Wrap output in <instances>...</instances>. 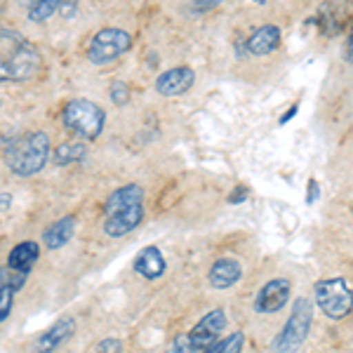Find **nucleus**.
<instances>
[{
  "mask_svg": "<svg viewBox=\"0 0 353 353\" xmlns=\"http://www.w3.org/2000/svg\"><path fill=\"white\" fill-rule=\"evenodd\" d=\"M43 57L38 48L12 28H0V81L24 83L38 76Z\"/></svg>",
  "mask_w": 353,
  "mask_h": 353,
  "instance_id": "1",
  "label": "nucleus"
},
{
  "mask_svg": "<svg viewBox=\"0 0 353 353\" xmlns=\"http://www.w3.org/2000/svg\"><path fill=\"white\" fill-rule=\"evenodd\" d=\"M50 161V137L28 132L5 144V165L19 176H33Z\"/></svg>",
  "mask_w": 353,
  "mask_h": 353,
  "instance_id": "2",
  "label": "nucleus"
},
{
  "mask_svg": "<svg viewBox=\"0 0 353 353\" xmlns=\"http://www.w3.org/2000/svg\"><path fill=\"white\" fill-rule=\"evenodd\" d=\"M61 121L71 134L81 137V139L92 141L104 130V111L90 99H71L61 111Z\"/></svg>",
  "mask_w": 353,
  "mask_h": 353,
  "instance_id": "3",
  "label": "nucleus"
},
{
  "mask_svg": "<svg viewBox=\"0 0 353 353\" xmlns=\"http://www.w3.org/2000/svg\"><path fill=\"white\" fill-rule=\"evenodd\" d=\"M311 321H313V304L311 299L299 297L294 301L292 313H290L285 327L281 330L276 339H273V351L276 353H294L301 349V344L306 341L311 332Z\"/></svg>",
  "mask_w": 353,
  "mask_h": 353,
  "instance_id": "4",
  "label": "nucleus"
},
{
  "mask_svg": "<svg viewBox=\"0 0 353 353\" xmlns=\"http://www.w3.org/2000/svg\"><path fill=\"white\" fill-rule=\"evenodd\" d=\"M316 304L332 321H341L353 311V290L344 278H323L313 285Z\"/></svg>",
  "mask_w": 353,
  "mask_h": 353,
  "instance_id": "5",
  "label": "nucleus"
},
{
  "mask_svg": "<svg viewBox=\"0 0 353 353\" xmlns=\"http://www.w3.org/2000/svg\"><path fill=\"white\" fill-rule=\"evenodd\" d=\"M132 48V36L123 28H101L88 48V59L97 66H106Z\"/></svg>",
  "mask_w": 353,
  "mask_h": 353,
  "instance_id": "6",
  "label": "nucleus"
},
{
  "mask_svg": "<svg viewBox=\"0 0 353 353\" xmlns=\"http://www.w3.org/2000/svg\"><path fill=\"white\" fill-rule=\"evenodd\" d=\"M226 313L224 309H212L208 313V316H203L201 321L196 323V327L189 332V341L191 346L196 349L198 353L205 351L208 346H212L214 341H217V337L221 332H224L226 327Z\"/></svg>",
  "mask_w": 353,
  "mask_h": 353,
  "instance_id": "7",
  "label": "nucleus"
},
{
  "mask_svg": "<svg viewBox=\"0 0 353 353\" xmlns=\"http://www.w3.org/2000/svg\"><path fill=\"white\" fill-rule=\"evenodd\" d=\"M290 294H292V285L288 278H273L259 290L254 309L257 313H278L290 301Z\"/></svg>",
  "mask_w": 353,
  "mask_h": 353,
  "instance_id": "8",
  "label": "nucleus"
},
{
  "mask_svg": "<svg viewBox=\"0 0 353 353\" xmlns=\"http://www.w3.org/2000/svg\"><path fill=\"white\" fill-rule=\"evenodd\" d=\"M144 219V205H132V208L118 210L113 214H106L104 219V233L109 238H123L128 236L130 231L137 229Z\"/></svg>",
  "mask_w": 353,
  "mask_h": 353,
  "instance_id": "9",
  "label": "nucleus"
},
{
  "mask_svg": "<svg viewBox=\"0 0 353 353\" xmlns=\"http://www.w3.org/2000/svg\"><path fill=\"white\" fill-rule=\"evenodd\" d=\"M73 332H76V321H73L71 316L59 318L54 325H50L41 337L33 341L31 353H52V351L59 349V346L64 344Z\"/></svg>",
  "mask_w": 353,
  "mask_h": 353,
  "instance_id": "10",
  "label": "nucleus"
},
{
  "mask_svg": "<svg viewBox=\"0 0 353 353\" xmlns=\"http://www.w3.org/2000/svg\"><path fill=\"white\" fill-rule=\"evenodd\" d=\"M193 83H196V73H193V68L176 66V68L165 71L163 76H158L156 90H158V94H163V97H179V94L189 92V90L193 88Z\"/></svg>",
  "mask_w": 353,
  "mask_h": 353,
  "instance_id": "11",
  "label": "nucleus"
},
{
  "mask_svg": "<svg viewBox=\"0 0 353 353\" xmlns=\"http://www.w3.org/2000/svg\"><path fill=\"white\" fill-rule=\"evenodd\" d=\"M24 3L31 21H48L54 14L71 19L78 12V0H24Z\"/></svg>",
  "mask_w": 353,
  "mask_h": 353,
  "instance_id": "12",
  "label": "nucleus"
},
{
  "mask_svg": "<svg viewBox=\"0 0 353 353\" xmlns=\"http://www.w3.org/2000/svg\"><path fill=\"white\" fill-rule=\"evenodd\" d=\"M241 276H243L241 261L231 257H221L210 269V285L214 290H229L241 281Z\"/></svg>",
  "mask_w": 353,
  "mask_h": 353,
  "instance_id": "13",
  "label": "nucleus"
},
{
  "mask_svg": "<svg viewBox=\"0 0 353 353\" xmlns=\"http://www.w3.org/2000/svg\"><path fill=\"white\" fill-rule=\"evenodd\" d=\"M281 48V28L276 24H264L259 26L252 36L248 38V52L254 57L271 54Z\"/></svg>",
  "mask_w": 353,
  "mask_h": 353,
  "instance_id": "14",
  "label": "nucleus"
},
{
  "mask_svg": "<svg viewBox=\"0 0 353 353\" xmlns=\"http://www.w3.org/2000/svg\"><path fill=\"white\" fill-rule=\"evenodd\" d=\"M165 257L161 254V250L156 248V245H151V248H144L139 254H137L134 259V271L139 273V276L149 278V281H156V278H161L165 273Z\"/></svg>",
  "mask_w": 353,
  "mask_h": 353,
  "instance_id": "15",
  "label": "nucleus"
},
{
  "mask_svg": "<svg viewBox=\"0 0 353 353\" xmlns=\"http://www.w3.org/2000/svg\"><path fill=\"white\" fill-rule=\"evenodd\" d=\"M144 203V189L139 184H128V186H121L106 198V205H104V214H113L118 210H125V208H132V205H139Z\"/></svg>",
  "mask_w": 353,
  "mask_h": 353,
  "instance_id": "16",
  "label": "nucleus"
},
{
  "mask_svg": "<svg viewBox=\"0 0 353 353\" xmlns=\"http://www.w3.org/2000/svg\"><path fill=\"white\" fill-rule=\"evenodd\" d=\"M73 233H76V217H73V214H66V217L57 219L52 226L45 229L43 241L50 250H59L71 241Z\"/></svg>",
  "mask_w": 353,
  "mask_h": 353,
  "instance_id": "17",
  "label": "nucleus"
},
{
  "mask_svg": "<svg viewBox=\"0 0 353 353\" xmlns=\"http://www.w3.org/2000/svg\"><path fill=\"white\" fill-rule=\"evenodd\" d=\"M38 257H41V248H38V243L24 241V243H19L12 248V252H10V257H8V266L14 271H21V273H31Z\"/></svg>",
  "mask_w": 353,
  "mask_h": 353,
  "instance_id": "18",
  "label": "nucleus"
},
{
  "mask_svg": "<svg viewBox=\"0 0 353 353\" xmlns=\"http://www.w3.org/2000/svg\"><path fill=\"white\" fill-rule=\"evenodd\" d=\"M85 149L83 141H64V144H59L52 153V161L54 165H59V168H64V165H71V163H78L85 158Z\"/></svg>",
  "mask_w": 353,
  "mask_h": 353,
  "instance_id": "19",
  "label": "nucleus"
},
{
  "mask_svg": "<svg viewBox=\"0 0 353 353\" xmlns=\"http://www.w3.org/2000/svg\"><path fill=\"white\" fill-rule=\"evenodd\" d=\"M318 24H321V31L325 33V36H337V33L341 31V24H344V14L337 17V8H330V5H325V8L318 12Z\"/></svg>",
  "mask_w": 353,
  "mask_h": 353,
  "instance_id": "20",
  "label": "nucleus"
},
{
  "mask_svg": "<svg viewBox=\"0 0 353 353\" xmlns=\"http://www.w3.org/2000/svg\"><path fill=\"white\" fill-rule=\"evenodd\" d=\"M243 346H245V334L233 332L226 339L214 341L212 346H208L205 353H243Z\"/></svg>",
  "mask_w": 353,
  "mask_h": 353,
  "instance_id": "21",
  "label": "nucleus"
},
{
  "mask_svg": "<svg viewBox=\"0 0 353 353\" xmlns=\"http://www.w3.org/2000/svg\"><path fill=\"white\" fill-rule=\"evenodd\" d=\"M26 278H28V273L10 269L8 264L0 266V288H14L17 292H19V290L26 285Z\"/></svg>",
  "mask_w": 353,
  "mask_h": 353,
  "instance_id": "22",
  "label": "nucleus"
},
{
  "mask_svg": "<svg viewBox=\"0 0 353 353\" xmlns=\"http://www.w3.org/2000/svg\"><path fill=\"white\" fill-rule=\"evenodd\" d=\"M14 294H17L14 288H0V323L8 321L10 311H12Z\"/></svg>",
  "mask_w": 353,
  "mask_h": 353,
  "instance_id": "23",
  "label": "nucleus"
},
{
  "mask_svg": "<svg viewBox=\"0 0 353 353\" xmlns=\"http://www.w3.org/2000/svg\"><path fill=\"white\" fill-rule=\"evenodd\" d=\"M109 94H111V101H113V104L125 106V104H128V101H130V88H128V83L116 81V83L111 85Z\"/></svg>",
  "mask_w": 353,
  "mask_h": 353,
  "instance_id": "24",
  "label": "nucleus"
},
{
  "mask_svg": "<svg viewBox=\"0 0 353 353\" xmlns=\"http://www.w3.org/2000/svg\"><path fill=\"white\" fill-rule=\"evenodd\" d=\"M165 353H198V351L191 346L189 334H176V337L172 339V344H170V349Z\"/></svg>",
  "mask_w": 353,
  "mask_h": 353,
  "instance_id": "25",
  "label": "nucleus"
},
{
  "mask_svg": "<svg viewBox=\"0 0 353 353\" xmlns=\"http://www.w3.org/2000/svg\"><path fill=\"white\" fill-rule=\"evenodd\" d=\"M123 351V341L121 339H104L97 346V353H121Z\"/></svg>",
  "mask_w": 353,
  "mask_h": 353,
  "instance_id": "26",
  "label": "nucleus"
},
{
  "mask_svg": "<svg viewBox=\"0 0 353 353\" xmlns=\"http://www.w3.org/2000/svg\"><path fill=\"white\" fill-rule=\"evenodd\" d=\"M221 0H196V3H193V10H196V12H205V10H212L214 5H219Z\"/></svg>",
  "mask_w": 353,
  "mask_h": 353,
  "instance_id": "27",
  "label": "nucleus"
},
{
  "mask_svg": "<svg viewBox=\"0 0 353 353\" xmlns=\"http://www.w3.org/2000/svg\"><path fill=\"white\" fill-rule=\"evenodd\" d=\"M318 196H321V186H318V181L316 179H311L309 181V198H306V203L313 205L318 201Z\"/></svg>",
  "mask_w": 353,
  "mask_h": 353,
  "instance_id": "28",
  "label": "nucleus"
},
{
  "mask_svg": "<svg viewBox=\"0 0 353 353\" xmlns=\"http://www.w3.org/2000/svg\"><path fill=\"white\" fill-rule=\"evenodd\" d=\"M245 198H248V189H245V186H238V189L229 196V203L231 205H238V203H243Z\"/></svg>",
  "mask_w": 353,
  "mask_h": 353,
  "instance_id": "29",
  "label": "nucleus"
},
{
  "mask_svg": "<svg viewBox=\"0 0 353 353\" xmlns=\"http://www.w3.org/2000/svg\"><path fill=\"white\" fill-rule=\"evenodd\" d=\"M297 111H299V104H292V106H290V109H288L285 113H283V116H281V121H278V123H281V125L290 123L294 116H297Z\"/></svg>",
  "mask_w": 353,
  "mask_h": 353,
  "instance_id": "30",
  "label": "nucleus"
},
{
  "mask_svg": "<svg viewBox=\"0 0 353 353\" xmlns=\"http://www.w3.org/2000/svg\"><path fill=\"white\" fill-rule=\"evenodd\" d=\"M10 205H12V196L10 193H0V212L10 210Z\"/></svg>",
  "mask_w": 353,
  "mask_h": 353,
  "instance_id": "31",
  "label": "nucleus"
},
{
  "mask_svg": "<svg viewBox=\"0 0 353 353\" xmlns=\"http://www.w3.org/2000/svg\"><path fill=\"white\" fill-rule=\"evenodd\" d=\"M344 57H346V61H351V64H353V28H351L349 41H346V52H344Z\"/></svg>",
  "mask_w": 353,
  "mask_h": 353,
  "instance_id": "32",
  "label": "nucleus"
},
{
  "mask_svg": "<svg viewBox=\"0 0 353 353\" xmlns=\"http://www.w3.org/2000/svg\"><path fill=\"white\" fill-rule=\"evenodd\" d=\"M0 10H3V0H0Z\"/></svg>",
  "mask_w": 353,
  "mask_h": 353,
  "instance_id": "33",
  "label": "nucleus"
}]
</instances>
